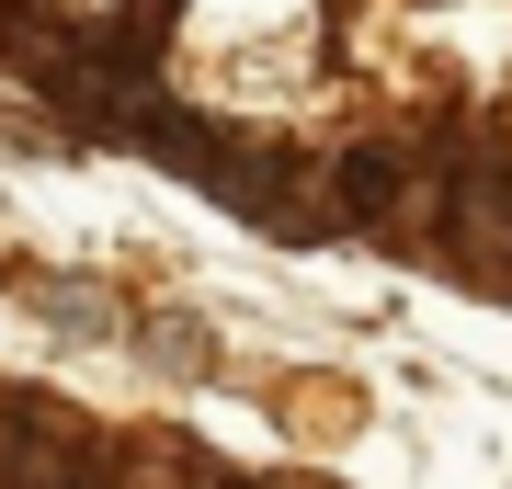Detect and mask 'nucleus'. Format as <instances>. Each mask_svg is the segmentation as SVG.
Instances as JSON below:
<instances>
[{
	"mask_svg": "<svg viewBox=\"0 0 512 489\" xmlns=\"http://www.w3.org/2000/svg\"><path fill=\"white\" fill-rule=\"evenodd\" d=\"M217 489H239V478H217Z\"/></svg>",
	"mask_w": 512,
	"mask_h": 489,
	"instance_id": "f257e3e1",
	"label": "nucleus"
}]
</instances>
